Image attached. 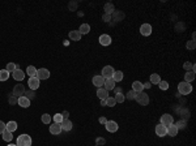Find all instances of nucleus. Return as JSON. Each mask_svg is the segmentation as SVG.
Here are the masks:
<instances>
[{"mask_svg":"<svg viewBox=\"0 0 196 146\" xmlns=\"http://www.w3.org/2000/svg\"><path fill=\"white\" fill-rule=\"evenodd\" d=\"M32 137L29 134H20L17 137V142L16 145L17 146H32Z\"/></svg>","mask_w":196,"mask_h":146,"instance_id":"nucleus-1","label":"nucleus"},{"mask_svg":"<svg viewBox=\"0 0 196 146\" xmlns=\"http://www.w3.org/2000/svg\"><path fill=\"white\" fill-rule=\"evenodd\" d=\"M178 91H179V94H182V95H188L192 91V86H191V84H188V82H180L178 85Z\"/></svg>","mask_w":196,"mask_h":146,"instance_id":"nucleus-2","label":"nucleus"},{"mask_svg":"<svg viewBox=\"0 0 196 146\" xmlns=\"http://www.w3.org/2000/svg\"><path fill=\"white\" fill-rule=\"evenodd\" d=\"M135 99H136V102L141 106H147L148 103H149V97H148V94H145V93H142V91L137 93Z\"/></svg>","mask_w":196,"mask_h":146,"instance_id":"nucleus-3","label":"nucleus"},{"mask_svg":"<svg viewBox=\"0 0 196 146\" xmlns=\"http://www.w3.org/2000/svg\"><path fill=\"white\" fill-rule=\"evenodd\" d=\"M114 68L111 65H106V67H103V69H102V77L105 78V80H109V78H113V76H114Z\"/></svg>","mask_w":196,"mask_h":146,"instance_id":"nucleus-4","label":"nucleus"},{"mask_svg":"<svg viewBox=\"0 0 196 146\" xmlns=\"http://www.w3.org/2000/svg\"><path fill=\"white\" fill-rule=\"evenodd\" d=\"M12 94H13V97H16V98L22 97V95L25 94V88H24V85H22V84H17V85L13 88Z\"/></svg>","mask_w":196,"mask_h":146,"instance_id":"nucleus-5","label":"nucleus"},{"mask_svg":"<svg viewBox=\"0 0 196 146\" xmlns=\"http://www.w3.org/2000/svg\"><path fill=\"white\" fill-rule=\"evenodd\" d=\"M159 124H162V125H165V127H169V125H171V124H174V117L171 116V115H169V114H165V115H162L161 116V123Z\"/></svg>","mask_w":196,"mask_h":146,"instance_id":"nucleus-6","label":"nucleus"},{"mask_svg":"<svg viewBox=\"0 0 196 146\" xmlns=\"http://www.w3.org/2000/svg\"><path fill=\"white\" fill-rule=\"evenodd\" d=\"M50 77V71L46 68H41V69H37V78L39 81L41 80H47Z\"/></svg>","mask_w":196,"mask_h":146,"instance_id":"nucleus-7","label":"nucleus"},{"mask_svg":"<svg viewBox=\"0 0 196 146\" xmlns=\"http://www.w3.org/2000/svg\"><path fill=\"white\" fill-rule=\"evenodd\" d=\"M156 134L158 137H165L167 134V127L162 124H157L156 125Z\"/></svg>","mask_w":196,"mask_h":146,"instance_id":"nucleus-8","label":"nucleus"},{"mask_svg":"<svg viewBox=\"0 0 196 146\" xmlns=\"http://www.w3.org/2000/svg\"><path fill=\"white\" fill-rule=\"evenodd\" d=\"M39 82H41V81H39L37 77H30L29 81H27V85H29L30 90H37L39 88Z\"/></svg>","mask_w":196,"mask_h":146,"instance_id":"nucleus-9","label":"nucleus"},{"mask_svg":"<svg viewBox=\"0 0 196 146\" xmlns=\"http://www.w3.org/2000/svg\"><path fill=\"white\" fill-rule=\"evenodd\" d=\"M140 33L144 36H149L152 34V26H150L149 24H142L141 27H140Z\"/></svg>","mask_w":196,"mask_h":146,"instance_id":"nucleus-10","label":"nucleus"},{"mask_svg":"<svg viewBox=\"0 0 196 146\" xmlns=\"http://www.w3.org/2000/svg\"><path fill=\"white\" fill-rule=\"evenodd\" d=\"M60 125H61V131H66V132L72 131V128H73V123L69 119H64L63 121L60 123Z\"/></svg>","mask_w":196,"mask_h":146,"instance_id":"nucleus-11","label":"nucleus"},{"mask_svg":"<svg viewBox=\"0 0 196 146\" xmlns=\"http://www.w3.org/2000/svg\"><path fill=\"white\" fill-rule=\"evenodd\" d=\"M105 127H106V129H107V132H110V133H114V132H116L118 129H119V125H118L115 121H113V120H110V121L106 123Z\"/></svg>","mask_w":196,"mask_h":146,"instance_id":"nucleus-12","label":"nucleus"},{"mask_svg":"<svg viewBox=\"0 0 196 146\" xmlns=\"http://www.w3.org/2000/svg\"><path fill=\"white\" fill-rule=\"evenodd\" d=\"M92 82H93V85L97 86V88H103V85H105V78H103L102 76H94Z\"/></svg>","mask_w":196,"mask_h":146,"instance_id":"nucleus-13","label":"nucleus"},{"mask_svg":"<svg viewBox=\"0 0 196 146\" xmlns=\"http://www.w3.org/2000/svg\"><path fill=\"white\" fill-rule=\"evenodd\" d=\"M17 105L21 106L22 108H27L30 106V99H27L25 95H22V97L17 98Z\"/></svg>","mask_w":196,"mask_h":146,"instance_id":"nucleus-14","label":"nucleus"},{"mask_svg":"<svg viewBox=\"0 0 196 146\" xmlns=\"http://www.w3.org/2000/svg\"><path fill=\"white\" fill-rule=\"evenodd\" d=\"M97 97L99 98L101 100H106L109 98V91L106 90L105 88H98L97 90Z\"/></svg>","mask_w":196,"mask_h":146,"instance_id":"nucleus-15","label":"nucleus"},{"mask_svg":"<svg viewBox=\"0 0 196 146\" xmlns=\"http://www.w3.org/2000/svg\"><path fill=\"white\" fill-rule=\"evenodd\" d=\"M50 133L54 134V136L60 134L61 133V125L58 124V123H54L52 125H50Z\"/></svg>","mask_w":196,"mask_h":146,"instance_id":"nucleus-16","label":"nucleus"},{"mask_svg":"<svg viewBox=\"0 0 196 146\" xmlns=\"http://www.w3.org/2000/svg\"><path fill=\"white\" fill-rule=\"evenodd\" d=\"M25 74H26V73L22 72V69H21V68H17L15 72L12 73L13 78H15L16 81H22V80H24V77H25Z\"/></svg>","mask_w":196,"mask_h":146,"instance_id":"nucleus-17","label":"nucleus"},{"mask_svg":"<svg viewBox=\"0 0 196 146\" xmlns=\"http://www.w3.org/2000/svg\"><path fill=\"white\" fill-rule=\"evenodd\" d=\"M125 17V15L122 12V11H114V13L111 15V18H114V21L115 22H119V21H122L123 18Z\"/></svg>","mask_w":196,"mask_h":146,"instance_id":"nucleus-18","label":"nucleus"},{"mask_svg":"<svg viewBox=\"0 0 196 146\" xmlns=\"http://www.w3.org/2000/svg\"><path fill=\"white\" fill-rule=\"evenodd\" d=\"M99 43L102 46H110L111 44V36L107 34H102L99 36Z\"/></svg>","mask_w":196,"mask_h":146,"instance_id":"nucleus-19","label":"nucleus"},{"mask_svg":"<svg viewBox=\"0 0 196 146\" xmlns=\"http://www.w3.org/2000/svg\"><path fill=\"white\" fill-rule=\"evenodd\" d=\"M103 88H105L107 91L114 90V89H115V81H114L113 78H109V80H105V85H103Z\"/></svg>","mask_w":196,"mask_h":146,"instance_id":"nucleus-20","label":"nucleus"},{"mask_svg":"<svg viewBox=\"0 0 196 146\" xmlns=\"http://www.w3.org/2000/svg\"><path fill=\"white\" fill-rule=\"evenodd\" d=\"M69 38L72 39L73 42H77L81 39V34L78 30H72V32H69Z\"/></svg>","mask_w":196,"mask_h":146,"instance_id":"nucleus-21","label":"nucleus"},{"mask_svg":"<svg viewBox=\"0 0 196 146\" xmlns=\"http://www.w3.org/2000/svg\"><path fill=\"white\" fill-rule=\"evenodd\" d=\"M167 134H169L170 137H174V136H176V134H178V128H176L174 124L169 125V127H167Z\"/></svg>","mask_w":196,"mask_h":146,"instance_id":"nucleus-22","label":"nucleus"},{"mask_svg":"<svg viewBox=\"0 0 196 146\" xmlns=\"http://www.w3.org/2000/svg\"><path fill=\"white\" fill-rule=\"evenodd\" d=\"M132 90L136 93H140V91L144 90V86H142V84L140 82V81H135V82L132 84Z\"/></svg>","mask_w":196,"mask_h":146,"instance_id":"nucleus-23","label":"nucleus"},{"mask_svg":"<svg viewBox=\"0 0 196 146\" xmlns=\"http://www.w3.org/2000/svg\"><path fill=\"white\" fill-rule=\"evenodd\" d=\"M26 74L29 76V77H37V68L33 65H29L26 68Z\"/></svg>","mask_w":196,"mask_h":146,"instance_id":"nucleus-24","label":"nucleus"},{"mask_svg":"<svg viewBox=\"0 0 196 146\" xmlns=\"http://www.w3.org/2000/svg\"><path fill=\"white\" fill-rule=\"evenodd\" d=\"M5 129H7L8 132H11V133H13V132L17 129V123H16V121H9V123H7V125H5Z\"/></svg>","mask_w":196,"mask_h":146,"instance_id":"nucleus-25","label":"nucleus"},{"mask_svg":"<svg viewBox=\"0 0 196 146\" xmlns=\"http://www.w3.org/2000/svg\"><path fill=\"white\" fill-rule=\"evenodd\" d=\"M195 80V72H192V71H190V72H187L186 74H184V82H192V81Z\"/></svg>","mask_w":196,"mask_h":146,"instance_id":"nucleus-26","label":"nucleus"},{"mask_svg":"<svg viewBox=\"0 0 196 146\" xmlns=\"http://www.w3.org/2000/svg\"><path fill=\"white\" fill-rule=\"evenodd\" d=\"M103 9H105V13H107V15H113L114 11H115V7H114L111 3H107V4H105Z\"/></svg>","mask_w":196,"mask_h":146,"instance_id":"nucleus-27","label":"nucleus"},{"mask_svg":"<svg viewBox=\"0 0 196 146\" xmlns=\"http://www.w3.org/2000/svg\"><path fill=\"white\" fill-rule=\"evenodd\" d=\"M3 140H4L5 142H12V138H13V136H12V133L11 132H8L7 129H5L4 132H3Z\"/></svg>","mask_w":196,"mask_h":146,"instance_id":"nucleus-28","label":"nucleus"},{"mask_svg":"<svg viewBox=\"0 0 196 146\" xmlns=\"http://www.w3.org/2000/svg\"><path fill=\"white\" fill-rule=\"evenodd\" d=\"M78 32H80V34H88L89 32H90V26H89L88 24H82L80 26V29H78Z\"/></svg>","mask_w":196,"mask_h":146,"instance_id":"nucleus-29","label":"nucleus"},{"mask_svg":"<svg viewBox=\"0 0 196 146\" xmlns=\"http://www.w3.org/2000/svg\"><path fill=\"white\" fill-rule=\"evenodd\" d=\"M113 80L115 82H120L123 80V72L122 71H115L114 72V76H113Z\"/></svg>","mask_w":196,"mask_h":146,"instance_id":"nucleus-30","label":"nucleus"},{"mask_svg":"<svg viewBox=\"0 0 196 146\" xmlns=\"http://www.w3.org/2000/svg\"><path fill=\"white\" fill-rule=\"evenodd\" d=\"M9 78V72L7 69H0V81H7Z\"/></svg>","mask_w":196,"mask_h":146,"instance_id":"nucleus-31","label":"nucleus"},{"mask_svg":"<svg viewBox=\"0 0 196 146\" xmlns=\"http://www.w3.org/2000/svg\"><path fill=\"white\" fill-rule=\"evenodd\" d=\"M159 81H161V77H159L157 73H153L150 74V84H154V85H158Z\"/></svg>","mask_w":196,"mask_h":146,"instance_id":"nucleus-32","label":"nucleus"},{"mask_svg":"<svg viewBox=\"0 0 196 146\" xmlns=\"http://www.w3.org/2000/svg\"><path fill=\"white\" fill-rule=\"evenodd\" d=\"M183 68L186 69L187 72H190V71H192V72H195V65L192 63H190V61H186V63L183 64Z\"/></svg>","mask_w":196,"mask_h":146,"instance_id":"nucleus-33","label":"nucleus"},{"mask_svg":"<svg viewBox=\"0 0 196 146\" xmlns=\"http://www.w3.org/2000/svg\"><path fill=\"white\" fill-rule=\"evenodd\" d=\"M17 68H18V67L16 65V63H8L7 64V68H5V69H7L9 73H13Z\"/></svg>","mask_w":196,"mask_h":146,"instance_id":"nucleus-34","label":"nucleus"},{"mask_svg":"<svg viewBox=\"0 0 196 146\" xmlns=\"http://www.w3.org/2000/svg\"><path fill=\"white\" fill-rule=\"evenodd\" d=\"M41 120H42L43 124H50V123H51V116H50L49 114H43L42 117H41Z\"/></svg>","mask_w":196,"mask_h":146,"instance_id":"nucleus-35","label":"nucleus"},{"mask_svg":"<svg viewBox=\"0 0 196 146\" xmlns=\"http://www.w3.org/2000/svg\"><path fill=\"white\" fill-rule=\"evenodd\" d=\"M115 105H116V102H115V98L114 97H109L107 99H106V106H109V107H114Z\"/></svg>","mask_w":196,"mask_h":146,"instance_id":"nucleus-36","label":"nucleus"},{"mask_svg":"<svg viewBox=\"0 0 196 146\" xmlns=\"http://www.w3.org/2000/svg\"><path fill=\"white\" fill-rule=\"evenodd\" d=\"M115 102L116 103H123L124 102V99H125V97H124V94H122V93H119V94H115Z\"/></svg>","mask_w":196,"mask_h":146,"instance_id":"nucleus-37","label":"nucleus"},{"mask_svg":"<svg viewBox=\"0 0 196 146\" xmlns=\"http://www.w3.org/2000/svg\"><path fill=\"white\" fill-rule=\"evenodd\" d=\"M25 97L27 98V99H34L35 98V91L34 90H25Z\"/></svg>","mask_w":196,"mask_h":146,"instance_id":"nucleus-38","label":"nucleus"},{"mask_svg":"<svg viewBox=\"0 0 196 146\" xmlns=\"http://www.w3.org/2000/svg\"><path fill=\"white\" fill-rule=\"evenodd\" d=\"M158 86H159V89L161 90H167L169 89V84H167V81H159V84H158Z\"/></svg>","mask_w":196,"mask_h":146,"instance_id":"nucleus-39","label":"nucleus"},{"mask_svg":"<svg viewBox=\"0 0 196 146\" xmlns=\"http://www.w3.org/2000/svg\"><path fill=\"white\" fill-rule=\"evenodd\" d=\"M136 95H137L136 91L130 90V91L127 93V94H125V98H127V99H131V100H132V99H135V98H136Z\"/></svg>","mask_w":196,"mask_h":146,"instance_id":"nucleus-40","label":"nucleus"},{"mask_svg":"<svg viewBox=\"0 0 196 146\" xmlns=\"http://www.w3.org/2000/svg\"><path fill=\"white\" fill-rule=\"evenodd\" d=\"M63 120H64V119H63V116H61V114L54 115V123H58V124H60Z\"/></svg>","mask_w":196,"mask_h":146,"instance_id":"nucleus-41","label":"nucleus"},{"mask_svg":"<svg viewBox=\"0 0 196 146\" xmlns=\"http://www.w3.org/2000/svg\"><path fill=\"white\" fill-rule=\"evenodd\" d=\"M186 47L188 50H195V47H196V43H195V41L192 39V41H190V42H187V44H186Z\"/></svg>","mask_w":196,"mask_h":146,"instance_id":"nucleus-42","label":"nucleus"},{"mask_svg":"<svg viewBox=\"0 0 196 146\" xmlns=\"http://www.w3.org/2000/svg\"><path fill=\"white\" fill-rule=\"evenodd\" d=\"M106 144V140L102 138V137H98V138H96V145L97 146H101V145H105Z\"/></svg>","mask_w":196,"mask_h":146,"instance_id":"nucleus-43","label":"nucleus"},{"mask_svg":"<svg viewBox=\"0 0 196 146\" xmlns=\"http://www.w3.org/2000/svg\"><path fill=\"white\" fill-rule=\"evenodd\" d=\"M102 20L105 22H109V21H111V15H107V13H103V16H102Z\"/></svg>","mask_w":196,"mask_h":146,"instance_id":"nucleus-44","label":"nucleus"},{"mask_svg":"<svg viewBox=\"0 0 196 146\" xmlns=\"http://www.w3.org/2000/svg\"><path fill=\"white\" fill-rule=\"evenodd\" d=\"M175 127L178 128V131H179L180 128H184V127H186V121H179V123H176Z\"/></svg>","mask_w":196,"mask_h":146,"instance_id":"nucleus-45","label":"nucleus"},{"mask_svg":"<svg viewBox=\"0 0 196 146\" xmlns=\"http://www.w3.org/2000/svg\"><path fill=\"white\" fill-rule=\"evenodd\" d=\"M5 123L4 121H1V120H0V134H3V132L5 131Z\"/></svg>","mask_w":196,"mask_h":146,"instance_id":"nucleus-46","label":"nucleus"},{"mask_svg":"<svg viewBox=\"0 0 196 146\" xmlns=\"http://www.w3.org/2000/svg\"><path fill=\"white\" fill-rule=\"evenodd\" d=\"M9 103H11V105H16V103H17V98H16V97L9 98Z\"/></svg>","mask_w":196,"mask_h":146,"instance_id":"nucleus-47","label":"nucleus"},{"mask_svg":"<svg viewBox=\"0 0 196 146\" xmlns=\"http://www.w3.org/2000/svg\"><path fill=\"white\" fill-rule=\"evenodd\" d=\"M76 7H77L76 3H69V9H71V11H75V9H76Z\"/></svg>","mask_w":196,"mask_h":146,"instance_id":"nucleus-48","label":"nucleus"},{"mask_svg":"<svg viewBox=\"0 0 196 146\" xmlns=\"http://www.w3.org/2000/svg\"><path fill=\"white\" fill-rule=\"evenodd\" d=\"M61 116H63V119H68V117H69V112L68 111H63Z\"/></svg>","mask_w":196,"mask_h":146,"instance_id":"nucleus-49","label":"nucleus"},{"mask_svg":"<svg viewBox=\"0 0 196 146\" xmlns=\"http://www.w3.org/2000/svg\"><path fill=\"white\" fill-rule=\"evenodd\" d=\"M142 86H144V89H150L152 84H150V82H147V84H142Z\"/></svg>","mask_w":196,"mask_h":146,"instance_id":"nucleus-50","label":"nucleus"},{"mask_svg":"<svg viewBox=\"0 0 196 146\" xmlns=\"http://www.w3.org/2000/svg\"><path fill=\"white\" fill-rule=\"evenodd\" d=\"M99 123H101V124H106L107 120H106V117H99Z\"/></svg>","mask_w":196,"mask_h":146,"instance_id":"nucleus-51","label":"nucleus"},{"mask_svg":"<svg viewBox=\"0 0 196 146\" xmlns=\"http://www.w3.org/2000/svg\"><path fill=\"white\" fill-rule=\"evenodd\" d=\"M114 90L116 91V94H119V93H122V89H120V88H116V89H114Z\"/></svg>","mask_w":196,"mask_h":146,"instance_id":"nucleus-52","label":"nucleus"},{"mask_svg":"<svg viewBox=\"0 0 196 146\" xmlns=\"http://www.w3.org/2000/svg\"><path fill=\"white\" fill-rule=\"evenodd\" d=\"M101 105H102V106H106V100H101Z\"/></svg>","mask_w":196,"mask_h":146,"instance_id":"nucleus-53","label":"nucleus"},{"mask_svg":"<svg viewBox=\"0 0 196 146\" xmlns=\"http://www.w3.org/2000/svg\"><path fill=\"white\" fill-rule=\"evenodd\" d=\"M7 146H17V145H13V144H12V142H9V144H8Z\"/></svg>","mask_w":196,"mask_h":146,"instance_id":"nucleus-54","label":"nucleus"}]
</instances>
